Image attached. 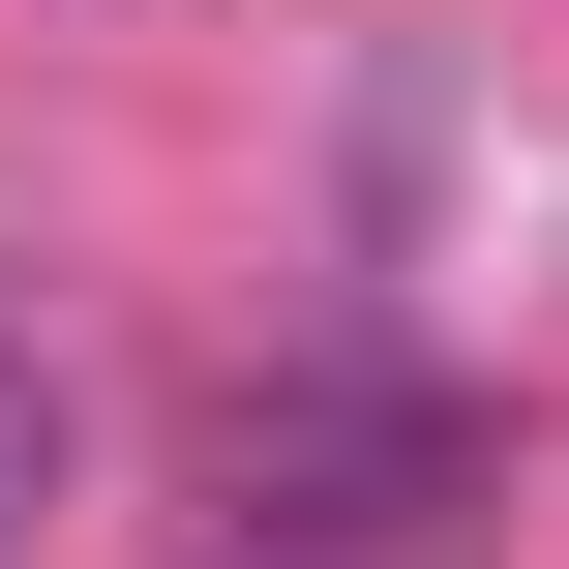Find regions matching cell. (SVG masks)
Segmentation results:
<instances>
[{
  "instance_id": "1",
  "label": "cell",
  "mask_w": 569,
  "mask_h": 569,
  "mask_svg": "<svg viewBox=\"0 0 569 569\" xmlns=\"http://www.w3.org/2000/svg\"><path fill=\"white\" fill-rule=\"evenodd\" d=\"M210 480H240V569H330V540L480 510V420L390 390V360H270V390H210Z\"/></svg>"
},
{
  "instance_id": "2",
  "label": "cell",
  "mask_w": 569,
  "mask_h": 569,
  "mask_svg": "<svg viewBox=\"0 0 569 569\" xmlns=\"http://www.w3.org/2000/svg\"><path fill=\"white\" fill-rule=\"evenodd\" d=\"M30 510H60V360L0 330V569H30Z\"/></svg>"
}]
</instances>
